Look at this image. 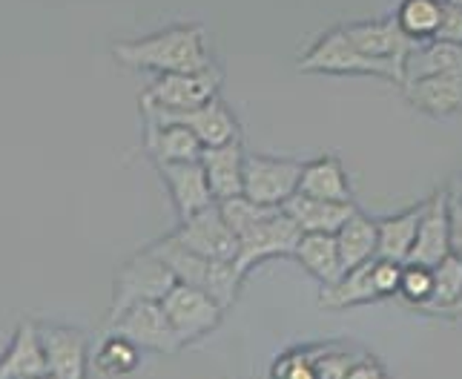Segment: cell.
<instances>
[{"label": "cell", "mask_w": 462, "mask_h": 379, "mask_svg": "<svg viewBox=\"0 0 462 379\" xmlns=\"http://www.w3.org/2000/svg\"><path fill=\"white\" fill-rule=\"evenodd\" d=\"M402 92L408 104L413 109H420V113L437 116V118L457 116L462 113V69L420 78V81L405 84Z\"/></svg>", "instance_id": "15"}, {"label": "cell", "mask_w": 462, "mask_h": 379, "mask_svg": "<svg viewBox=\"0 0 462 379\" xmlns=\"http://www.w3.org/2000/svg\"><path fill=\"white\" fill-rule=\"evenodd\" d=\"M150 247L164 259V264L175 273V279L184 282V284H196V288L207 291L225 310L238 299V288H242L245 276L238 273L236 262L207 259V256H201V253L181 245L172 233L164 236V239L152 242Z\"/></svg>", "instance_id": "2"}, {"label": "cell", "mask_w": 462, "mask_h": 379, "mask_svg": "<svg viewBox=\"0 0 462 379\" xmlns=\"http://www.w3.org/2000/svg\"><path fill=\"white\" fill-rule=\"evenodd\" d=\"M282 208L296 218L301 233H337L345 221L356 213L354 201L316 199L308 193H293Z\"/></svg>", "instance_id": "19"}, {"label": "cell", "mask_w": 462, "mask_h": 379, "mask_svg": "<svg viewBox=\"0 0 462 379\" xmlns=\"http://www.w3.org/2000/svg\"><path fill=\"white\" fill-rule=\"evenodd\" d=\"M434 38L451 41V43H462V6L451 4V0H445L442 21H439V29H437Z\"/></svg>", "instance_id": "35"}, {"label": "cell", "mask_w": 462, "mask_h": 379, "mask_svg": "<svg viewBox=\"0 0 462 379\" xmlns=\"http://www.w3.org/2000/svg\"><path fill=\"white\" fill-rule=\"evenodd\" d=\"M422 218V204L411 210H402L396 216H385L376 221L379 227V245H376V259H391V262H408L411 247L417 242V227Z\"/></svg>", "instance_id": "25"}, {"label": "cell", "mask_w": 462, "mask_h": 379, "mask_svg": "<svg viewBox=\"0 0 462 379\" xmlns=\"http://www.w3.org/2000/svg\"><path fill=\"white\" fill-rule=\"evenodd\" d=\"M337 242L342 253V264L345 271L350 267H359L362 262L376 259V245H379V227L376 221L368 218L365 213H354L345 225L337 230Z\"/></svg>", "instance_id": "26"}, {"label": "cell", "mask_w": 462, "mask_h": 379, "mask_svg": "<svg viewBox=\"0 0 462 379\" xmlns=\"http://www.w3.org/2000/svg\"><path fill=\"white\" fill-rule=\"evenodd\" d=\"M141 362V347L126 339L116 330L101 339L98 351H95V371L104 374V376H124V374H133Z\"/></svg>", "instance_id": "28"}, {"label": "cell", "mask_w": 462, "mask_h": 379, "mask_svg": "<svg viewBox=\"0 0 462 379\" xmlns=\"http://www.w3.org/2000/svg\"><path fill=\"white\" fill-rule=\"evenodd\" d=\"M118 63L144 72H201L216 67L207 50V32L199 23H179L147 38L121 41L113 46Z\"/></svg>", "instance_id": "1"}, {"label": "cell", "mask_w": 462, "mask_h": 379, "mask_svg": "<svg viewBox=\"0 0 462 379\" xmlns=\"http://www.w3.org/2000/svg\"><path fill=\"white\" fill-rule=\"evenodd\" d=\"M359 376H385V368L379 365L376 356H371V354H356L354 365H350L347 379H359Z\"/></svg>", "instance_id": "37"}, {"label": "cell", "mask_w": 462, "mask_h": 379, "mask_svg": "<svg viewBox=\"0 0 462 379\" xmlns=\"http://www.w3.org/2000/svg\"><path fill=\"white\" fill-rule=\"evenodd\" d=\"M299 193H308L316 199H333V201H354L345 164L337 155H319L301 167Z\"/></svg>", "instance_id": "23"}, {"label": "cell", "mask_w": 462, "mask_h": 379, "mask_svg": "<svg viewBox=\"0 0 462 379\" xmlns=\"http://www.w3.org/2000/svg\"><path fill=\"white\" fill-rule=\"evenodd\" d=\"M299 239H301V227L296 225V218L284 208L273 210L259 225H253L250 230L238 236V256H236L238 273L247 276L264 259L293 256Z\"/></svg>", "instance_id": "6"}, {"label": "cell", "mask_w": 462, "mask_h": 379, "mask_svg": "<svg viewBox=\"0 0 462 379\" xmlns=\"http://www.w3.org/2000/svg\"><path fill=\"white\" fill-rule=\"evenodd\" d=\"M175 282L179 279L164 264V259L152 247H144L121 264V271L116 276L113 308H109L106 322H113L116 316H121L126 308H133L138 302H162Z\"/></svg>", "instance_id": "5"}, {"label": "cell", "mask_w": 462, "mask_h": 379, "mask_svg": "<svg viewBox=\"0 0 462 379\" xmlns=\"http://www.w3.org/2000/svg\"><path fill=\"white\" fill-rule=\"evenodd\" d=\"M109 330L133 339L141 351H152V354H175L184 345L179 334H175L162 302H138L133 308H126L121 316L109 322Z\"/></svg>", "instance_id": "9"}, {"label": "cell", "mask_w": 462, "mask_h": 379, "mask_svg": "<svg viewBox=\"0 0 462 379\" xmlns=\"http://www.w3.org/2000/svg\"><path fill=\"white\" fill-rule=\"evenodd\" d=\"M316 347H296V351L284 354L270 374L273 376H291V379H313L316 376Z\"/></svg>", "instance_id": "32"}, {"label": "cell", "mask_w": 462, "mask_h": 379, "mask_svg": "<svg viewBox=\"0 0 462 379\" xmlns=\"http://www.w3.org/2000/svg\"><path fill=\"white\" fill-rule=\"evenodd\" d=\"M41 345H43L50 376H58V379H84L87 376L89 342L84 337V330L69 328V325H43Z\"/></svg>", "instance_id": "13"}, {"label": "cell", "mask_w": 462, "mask_h": 379, "mask_svg": "<svg viewBox=\"0 0 462 379\" xmlns=\"http://www.w3.org/2000/svg\"><path fill=\"white\" fill-rule=\"evenodd\" d=\"M46 356L41 345V325L32 319H21L14 328L12 342L0 354V379H18V376H46Z\"/></svg>", "instance_id": "18"}, {"label": "cell", "mask_w": 462, "mask_h": 379, "mask_svg": "<svg viewBox=\"0 0 462 379\" xmlns=\"http://www.w3.org/2000/svg\"><path fill=\"white\" fill-rule=\"evenodd\" d=\"M374 262L368 259L359 267H350L333 284H322V293H319V305L325 310H345V308H356V305H368L376 302L379 291L374 284Z\"/></svg>", "instance_id": "21"}, {"label": "cell", "mask_w": 462, "mask_h": 379, "mask_svg": "<svg viewBox=\"0 0 462 379\" xmlns=\"http://www.w3.org/2000/svg\"><path fill=\"white\" fill-rule=\"evenodd\" d=\"M354 359H356V354L342 351V347L319 345V351H316V376H325V379H347Z\"/></svg>", "instance_id": "33"}, {"label": "cell", "mask_w": 462, "mask_h": 379, "mask_svg": "<svg viewBox=\"0 0 462 379\" xmlns=\"http://www.w3.org/2000/svg\"><path fill=\"white\" fill-rule=\"evenodd\" d=\"M448 230H451V253L462 259V199L459 190H448Z\"/></svg>", "instance_id": "36"}, {"label": "cell", "mask_w": 462, "mask_h": 379, "mask_svg": "<svg viewBox=\"0 0 462 379\" xmlns=\"http://www.w3.org/2000/svg\"><path fill=\"white\" fill-rule=\"evenodd\" d=\"M245 155L247 153L242 150L238 141L218 144V147H204L201 164L207 170V179H210L216 201L245 193Z\"/></svg>", "instance_id": "20"}, {"label": "cell", "mask_w": 462, "mask_h": 379, "mask_svg": "<svg viewBox=\"0 0 462 379\" xmlns=\"http://www.w3.org/2000/svg\"><path fill=\"white\" fill-rule=\"evenodd\" d=\"M299 72H313V75H374L382 81H391L396 87H402V72L391 67L385 60H376L371 55H365L359 46L347 38L345 26L328 29L319 38L305 58L299 60Z\"/></svg>", "instance_id": "3"}, {"label": "cell", "mask_w": 462, "mask_h": 379, "mask_svg": "<svg viewBox=\"0 0 462 379\" xmlns=\"http://www.w3.org/2000/svg\"><path fill=\"white\" fill-rule=\"evenodd\" d=\"M347 38L354 41L365 55H371L376 60H385L391 67L402 72L405 84V58L417 46V41H411L405 32L396 23V18H382V21H359L345 26Z\"/></svg>", "instance_id": "12"}, {"label": "cell", "mask_w": 462, "mask_h": 379, "mask_svg": "<svg viewBox=\"0 0 462 379\" xmlns=\"http://www.w3.org/2000/svg\"><path fill=\"white\" fill-rule=\"evenodd\" d=\"M301 167H305V162H293V158L247 153L245 155V196H250L253 201L270 204V208H282L293 193H299Z\"/></svg>", "instance_id": "7"}, {"label": "cell", "mask_w": 462, "mask_h": 379, "mask_svg": "<svg viewBox=\"0 0 462 379\" xmlns=\"http://www.w3.org/2000/svg\"><path fill=\"white\" fill-rule=\"evenodd\" d=\"M434 291V271L428 264L417 262H405L402 264V282H400V296L408 305L422 308Z\"/></svg>", "instance_id": "31"}, {"label": "cell", "mask_w": 462, "mask_h": 379, "mask_svg": "<svg viewBox=\"0 0 462 379\" xmlns=\"http://www.w3.org/2000/svg\"><path fill=\"white\" fill-rule=\"evenodd\" d=\"M457 69H462V43L431 38L413 46L411 55L405 58V84L431 75L457 72Z\"/></svg>", "instance_id": "24"}, {"label": "cell", "mask_w": 462, "mask_h": 379, "mask_svg": "<svg viewBox=\"0 0 462 379\" xmlns=\"http://www.w3.org/2000/svg\"><path fill=\"white\" fill-rule=\"evenodd\" d=\"M162 305L170 316L175 334H179V339L184 345L201 339L204 334H210V330L221 322V313H225V308H221L210 293L196 288V284H184V282L172 284L170 293L162 299Z\"/></svg>", "instance_id": "8"}, {"label": "cell", "mask_w": 462, "mask_h": 379, "mask_svg": "<svg viewBox=\"0 0 462 379\" xmlns=\"http://www.w3.org/2000/svg\"><path fill=\"white\" fill-rule=\"evenodd\" d=\"M144 121H181L193 130L204 147H218L238 141V121L227 109V104L218 98H210L201 106L187 109V113H172V116H158V118H144Z\"/></svg>", "instance_id": "16"}, {"label": "cell", "mask_w": 462, "mask_h": 379, "mask_svg": "<svg viewBox=\"0 0 462 379\" xmlns=\"http://www.w3.org/2000/svg\"><path fill=\"white\" fill-rule=\"evenodd\" d=\"M144 150L164 162H196L204 153L201 138L181 121H144Z\"/></svg>", "instance_id": "17"}, {"label": "cell", "mask_w": 462, "mask_h": 379, "mask_svg": "<svg viewBox=\"0 0 462 379\" xmlns=\"http://www.w3.org/2000/svg\"><path fill=\"white\" fill-rule=\"evenodd\" d=\"M218 87L221 72L216 67L201 72H162L141 92V113H144V118L187 113V109L216 98Z\"/></svg>", "instance_id": "4"}, {"label": "cell", "mask_w": 462, "mask_h": 379, "mask_svg": "<svg viewBox=\"0 0 462 379\" xmlns=\"http://www.w3.org/2000/svg\"><path fill=\"white\" fill-rule=\"evenodd\" d=\"M218 210L221 216L227 218V225L242 236L245 230H250L253 225H259L262 218H267L273 210L279 208H270V204H262V201H253L250 196L238 193V196H230L225 201H218Z\"/></svg>", "instance_id": "30"}, {"label": "cell", "mask_w": 462, "mask_h": 379, "mask_svg": "<svg viewBox=\"0 0 462 379\" xmlns=\"http://www.w3.org/2000/svg\"><path fill=\"white\" fill-rule=\"evenodd\" d=\"M434 271V291L431 299L417 308L422 313H448V308L462 296V259L448 253L439 264L431 267Z\"/></svg>", "instance_id": "29"}, {"label": "cell", "mask_w": 462, "mask_h": 379, "mask_svg": "<svg viewBox=\"0 0 462 379\" xmlns=\"http://www.w3.org/2000/svg\"><path fill=\"white\" fill-rule=\"evenodd\" d=\"M293 256L313 279H319L322 284H333L345 273L337 233H301Z\"/></svg>", "instance_id": "22"}, {"label": "cell", "mask_w": 462, "mask_h": 379, "mask_svg": "<svg viewBox=\"0 0 462 379\" xmlns=\"http://www.w3.org/2000/svg\"><path fill=\"white\" fill-rule=\"evenodd\" d=\"M448 316H462V296H459L457 302H454V305L448 308Z\"/></svg>", "instance_id": "38"}, {"label": "cell", "mask_w": 462, "mask_h": 379, "mask_svg": "<svg viewBox=\"0 0 462 379\" xmlns=\"http://www.w3.org/2000/svg\"><path fill=\"white\" fill-rule=\"evenodd\" d=\"M459 199H462V187H459Z\"/></svg>", "instance_id": "40"}, {"label": "cell", "mask_w": 462, "mask_h": 379, "mask_svg": "<svg viewBox=\"0 0 462 379\" xmlns=\"http://www.w3.org/2000/svg\"><path fill=\"white\" fill-rule=\"evenodd\" d=\"M442 9H445V0H402L393 18L411 41L422 43L437 35Z\"/></svg>", "instance_id": "27"}, {"label": "cell", "mask_w": 462, "mask_h": 379, "mask_svg": "<svg viewBox=\"0 0 462 379\" xmlns=\"http://www.w3.org/2000/svg\"><path fill=\"white\" fill-rule=\"evenodd\" d=\"M400 282H402V262H391V259L374 262V284L382 299L400 293Z\"/></svg>", "instance_id": "34"}, {"label": "cell", "mask_w": 462, "mask_h": 379, "mask_svg": "<svg viewBox=\"0 0 462 379\" xmlns=\"http://www.w3.org/2000/svg\"><path fill=\"white\" fill-rule=\"evenodd\" d=\"M158 172H162V179L170 190V199L175 204L179 218H189L216 204L201 158H196V162H164L158 164Z\"/></svg>", "instance_id": "11"}, {"label": "cell", "mask_w": 462, "mask_h": 379, "mask_svg": "<svg viewBox=\"0 0 462 379\" xmlns=\"http://www.w3.org/2000/svg\"><path fill=\"white\" fill-rule=\"evenodd\" d=\"M451 4H457V6H462V0H451Z\"/></svg>", "instance_id": "39"}, {"label": "cell", "mask_w": 462, "mask_h": 379, "mask_svg": "<svg viewBox=\"0 0 462 379\" xmlns=\"http://www.w3.org/2000/svg\"><path fill=\"white\" fill-rule=\"evenodd\" d=\"M451 253L448 230V190H439L428 201H422V218L417 227V242L411 247L408 262L434 267Z\"/></svg>", "instance_id": "14"}, {"label": "cell", "mask_w": 462, "mask_h": 379, "mask_svg": "<svg viewBox=\"0 0 462 379\" xmlns=\"http://www.w3.org/2000/svg\"><path fill=\"white\" fill-rule=\"evenodd\" d=\"M172 236L207 259L236 262V256H238V233L227 225V218L221 216L218 201L213 208H207L196 216L181 218L179 230H172Z\"/></svg>", "instance_id": "10"}]
</instances>
